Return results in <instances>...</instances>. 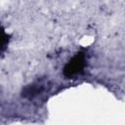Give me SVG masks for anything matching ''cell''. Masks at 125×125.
I'll return each instance as SVG.
<instances>
[{
	"label": "cell",
	"instance_id": "obj_1",
	"mask_svg": "<svg viewBox=\"0 0 125 125\" xmlns=\"http://www.w3.org/2000/svg\"><path fill=\"white\" fill-rule=\"evenodd\" d=\"M85 65V56L82 52L75 54V56L65 64L63 68V74L66 77H71L79 73Z\"/></svg>",
	"mask_w": 125,
	"mask_h": 125
}]
</instances>
